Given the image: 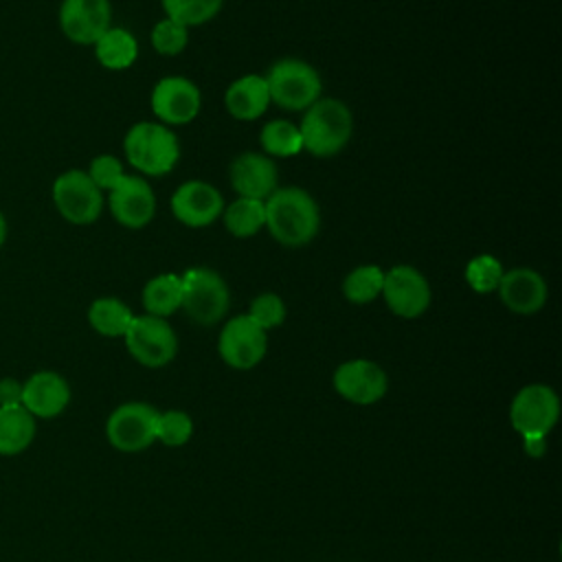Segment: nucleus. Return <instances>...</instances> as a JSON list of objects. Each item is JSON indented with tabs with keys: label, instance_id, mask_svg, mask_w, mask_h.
Here are the masks:
<instances>
[{
	"label": "nucleus",
	"instance_id": "obj_1",
	"mask_svg": "<svg viewBox=\"0 0 562 562\" xmlns=\"http://www.w3.org/2000/svg\"><path fill=\"white\" fill-rule=\"evenodd\" d=\"M266 228L272 239L288 248L310 244L321 228L316 200L301 187H279L266 202Z\"/></svg>",
	"mask_w": 562,
	"mask_h": 562
},
{
	"label": "nucleus",
	"instance_id": "obj_9",
	"mask_svg": "<svg viewBox=\"0 0 562 562\" xmlns=\"http://www.w3.org/2000/svg\"><path fill=\"white\" fill-rule=\"evenodd\" d=\"M386 307L400 318L422 316L432 299L430 283L422 270L408 263H397L384 270L382 294Z\"/></svg>",
	"mask_w": 562,
	"mask_h": 562
},
{
	"label": "nucleus",
	"instance_id": "obj_34",
	"mask_svg": "<svg viewBox=\"0 0 562 562\" xmlns=\"http://www.w3.org/2000/svg\"><path fill=\"white\" fill-rule=\"evenodd\" d=\"M22 402V382L15 378L0 380V406H15Z\"/></svg>",
	"mask_w": 562,
	"mask_h": 562
},
{
	"label": "nucleus",
	"instance_id": "obj_3",
	"mask_svg": "<svg viewBox=\"0 0 562 562\" xmlns=\"http://www.w3.org/2000/svg\"><path fill=\"white\" fill-rule=\"evenodd\" d=\"M123 154L136 171L158 178L167 176L176 167L180 158V143L167 125L138 121L125 132Z\"/></svg>",
	"mask_w": 562,
	"mask_h": 562
},
{
	"label": "nucleus",
	"instance_id": "obj_2",
	"mask_svg": "<svg viewBox=\"0 0 562 562\" xmlns=\"http://www.w3.org/2000/svg\"><path fill=\"white\" fill-rule=\"evenodd\" d=\"M299 132L303 151L316 158H331L351 140L353 114L345 101L336 97H321L305 110Z\"/></svg>",
	"mask_w": 562,
	"mask_h": 562
},
{
	"label": "nucleus",
	"instance_id": "obj_14",
	"mask_svg": "<svg viewBox=\"0 0 562 562\" xmlns=\"http://www.w3.org/2000/svg\"><path fill=\"white\" fill-rule=\"evenodd\" d=\"M108 209L121 226L130 231L145 228L156 215L154 189L145 178L125 173L123 180L108 191Z\"/></svg>",
	"mask_w": 562,
	"mask_h": 562
},
{
	"label": "nucleus",
	"instance_id": "obj_6",
	"mask_svg": "<svg viewBox=\"0 0 562 562\" xmlns=\"http://www.w3.org/2000/svg\"><path fill=\"white\" fill-rule=\"evenodd\" d=\"M57 213L72 226H90L103 213V191L83 169L61 171L50 189Z\"/></svg>",
	"mask_w": 562,
	"mask_h": 562
},
{
	"label": "nucleus",
	"instance_id": "obj_20",
	"mask_svg": "<svg viewBox=\"0 0 562 562\" xmlns=\"http://www.w3.org/2000/svg\"><path fill=\"white\" fill-rule=\"evenodd\" d=\"M270 103L266 77L257 72L237 77L224 92V105L237 121H257L266 114Z\"/></svg>",
	"mask_w": 562,
	"mask_h": 562
},
{
	"label": "nucleus",
	"instance_id": "obj_27",
	"mask_svg": "<svg viewBox=\"0 0 562 562\" xmlns=\"http://www.w3.org/2000/svg\"><path fill=\"white\" fill-rule=\"evenodd\" d=\"M382 283H384V270L375 263H362L349 270L347 277L342 279V296L349 303L367 305L382 294Z\"/></svg>",
	"mask_w": 562,
	"mask_h": 562
},
{
	"label": "nucleus",
	"instance_id": "obj_11",
	"mask_svg": "<svg viewBox=\"0 0 562 562\" xmlns=\"http://www.w3.org/2000/svg\"><path fill=\"white\" fill-rule=\"evenodd\" d=\"M217 351L231 369L248 371L263 360L268 351V331L257 327L246 314L233 316L220 331Z\"/></svg>",
	"mask_w": 562,
	"mask_h": 562
},
{
	"label": "nucleus",
	"instance_id": "obj_23",
	"mask_svg": "<svg viewBox=\"0 0 562 562\" xmlns=\"http://www.w3.org/2000/svg\"><path fill=\"white\" fill-rule=\"evenodd\" d=\"M92 46L97 61L108 70H125L138 57V42L123 26H110Z\"/></svg>",
	"mask_w": 562,
	"mask_h": 562
},
{
	"label": "nucleus",
	"instance_id": "obj_30",
	"mask_svg": "<svg viewBox=\"0 0 562 562\" xmlns=\"http://www.w3.org/2000/svg\"><path fill=\"white\" fill-rule=\"evenodd\" d=\"M149 42H151V48L158 53V55H165V57H173V55H180L187 44H189V29L171 18H162L154 24L151 29V35H149Z\"/></svg>",
	"mask_w": 562,
	"mask_h": 562
},
{
	"label": "nucleus",
	"instance_id": "obj_26",
	"mask_svg": "<svg viewBox=\"0 0 562 562\" xmlns=\"http://www.w3.org/2000/svg\"><path fill=\"white\" fill-rule=\"evenodd\" d=\"M259 145L266 156H277V158H292L303 151L299 125L285 119L268 121L259 132Z\"/></svg>",
	"mask_w": 562,
	"mask_h": 562
},
{
	"label": "nucleus",
	"instance_id": "obj_10",
	"mask_svg": "<svg viewBox=\"0 0 562 562\" xmlns=\"http://www.w3.org/2000/svg\"><path fill=\"white\" fill-rule=\"evenodd\" d=\"M158 411L145 402L116 406L105 422L108 441L121 452H138L156 441Z\"/></svg>",
	"mask_w": 562,
	"mask_h": 562
},
{
	"label": "nucleus",
	"instance_id": "obj_19",
	"mask_svg": "<svg viewBox=\"0 0 562 562\" xmlns=\"http://www.w3.org/2000/svg\"><path fill=\"white\" fill-rule=\"evenodd\" d=\"M70 402V386L57 371H35L22 382V406L33 417H57Z\"/></svg>",
	"mask_w": 562,
	"mask_h": 562
},
{
	"label": "nucleus",
	"instance_id": "obj_21",
	"mask_svg": "<svg viewBox=\"0 0 562 562\" xmlns=\"http://www.w3.org/2000/svg\"><path fill=\"white\" fill-rule=\"evenodd\" d=\"M35 439V417L22 406H0V454L24 452Z\"/></svg>",
	"mask_w": 562,
	"mask_h": 562
},
{
	"label": "nucleus",
	"instance_id": "obj_24",
	"mask_svg": "<svg viewBox=\"0 0 562 562\" xmlns=\"http://www.w3.org/2000/svg\"><path fill=\"white\" fill-rule=\"evenodd\" d=\"M132 318L130 305L116 296H99L88 307L90 327L105 338H123Z\"/></svg>",
	"mask_w": 562,
	"mask_h": 562
},
{
	"label": "nucleus",
	"instance_id": "obj_22",
	"mask_svg": "<svg viewBox=\"0 0 562 562\" xmlns=\"http://www.w3.org/2000/svg\"><path fill=\"white\" fill-rule=\"evenodd\" d=\"M140 301L145 307V314L167 318L182 305V277L176 272H162L151 277L143 292Z\"/></svg>",
	"mask_w": 562,
	"mask_h": 562
},
{
	"label": "nucleus",
	"instance_id": "obj_8",
	"mask_svg": "<svg viewBox=\"0 0 562 562\" xmlns=\"http://www.w3.org/2000/svg\"><path fill=\"white\" fill-rule=\"evenodd\" d=\"M560 415L558 393L547 384L522 386L509 404V422L520 437H547Z\"/></svg>",
	"mask_w": 562,
	"mask_h": 562
},
{
	"label": "nucleus",
	"instance_id": "obj_31",
	"mask_svg": "<svg viewBox=\"0 0 562 562\" xmlns=\"http://www.w3.org/2000/svg\"><path fill=\"white\" fill-rule=\"evenodd\" d=\"M285 314H288V310H285V303H283V299H281L279 294H274V292H261V294H257V296L250 301V307H248V314H246V316H248L257 327H261L263 331H268V329H274V327L283 325Z\"/></svg>",
	"mask_w": 562,
	"mask_h": 562
},
{
	"label": "nucleus",
	"instance_id": "obj_35",
	"mask_svg": "<svg viewBox=\"0 0 562 562\" xmlns=\"http://www.w3.org/2000/svg\"><path fill=\"white\" fill-rule=\"evenodd\" d=\"M547 437H522V446H525V452L533 459L542 457L544 450H547Z\"/></svg>",
	"mask_w": 562,
	"mask_h": 562
},
{
	"label": "nucleus",
	"instance_id": "obj_12",
	"mask_svg": "<svg viewBox=\"0 0 562 562\" xmlns=\"http://www.w3.org/2000/svg\"><path fill=\"white\" fill-rule=\"evenodd\" d=\"M149 105L158 123L187 125L200 114L202 94L191 79L182 75H169L154 86Z\"/></svg>",
	"mask_w": 562,
	"mask_h": 562
},
{
	"label": "nucleus",
	"instance_id": "obj_25",
	"mask_svg": "<svg viewBox=\"0 0 562 562\" xmlns=\"http://www.w3.org/2000/svg\"><path fill=\"white\" fill-rule=\"evenodd\" d=\"M224 228L237 237L248 239L255 237L261 228H266V206L263 200L252 198H237L222 211Z\"/></svg>",
	"mask_w": 562,
	"mask_h": 562
},
{
	"label": "nucleus",
	"instance_id": "obj_33",
	"mask_svg": "<svg viewBox=\"0 0 562 562\" xmlns=\"http://www.w3.org/2000/svg\"><path fill=\"white\" fill-rule=\"evenodd\" d=\"M88 178L101 189V191H112L125 176L123 162L121 158L112 156V154H99L90 160L88 169H86Z\"/></svg>",
	"mask_w": 562,
	"mask_h": 562
},
{
	"label": "nucleus",
	"instance_id": "obj_36",
	"mask_svg": "<svg viewBox=\"0 0 562 562\" xmlns=\"http://www.w3.org/2000/svg\"><path fill=\"white\" fill-rule=\"evenodd\" d=\"M7 235H9V224H7V217H4V213H2V209H0V248H2L4 241H7Z\"/></svg>",
	"mask_w": 562,
	"mask_h": 562
},
{
	"label": "nucleus",
	"instance_id": "obj_7",
	"mask_svg": "<svg viewBox=\"0 0 562 562\" xmlns=\"http://www.w3.org/2000/svg\"><path fill=\"white\" fill-rule=\"evenodd\" d=\"M125 347L130 356L149 369H160L169 364L178 353V336L167 318L151 314L134 316L125 336Z\"/></svg>",
	"mask_w": 562,
	"mask_h": 562
},
{
	"label": "nucleus",
	"instance_id": "obj_17",
	"mask_svg": "<svg viewBox=\"0 0 562 562\" xmlns=\"http://www.w3.org/2000/svg\"><path fill=\"white\" fill-rule=\"evenodd\" d=\"M228 180L237 198L268 200L279 189V171L270 156L259 151L239 154L228 167Z\"/></svg>",
	"mask_w": 562,
	"mask_h": 562
},
{
	"label": "nucleus",
	"instance_id": "obj_15",
	"mask_svg": "<svg viewBox=\"0 0 562 562\" xmlns=\"http://www.w3.org/2000/svg\"><path fill=\"white\" fill-rule=\"evenodd\" d=\"M169 209L182 226L204 228L222 217L224 198L211 182L187 180L173 191Z\"/></svg>",
	"mask_w": 562,
	"mask_h": 562
},
{
	"label": "nucleus",
	"instance_id": "obj_29",
	"mask_svg": "<svg viewBox=\"0 0 562 562\" xmlns=\"http://www.w3.org/2000/svg\"><path fill=\"white\" fill-rule=\"evenodd\" d=\"M503 263L494 257V255H476L465 263V283L470 285V290H474L476 294H490L498 290V283L503 279Z\"/></svg>",
	"mask_w": 562,
	"mask_h": 562
},
{
	"label": "nucleus",
	"instance_id": "obj_5",
	"mask_svg": "<svg viewBox=\"0 0 562 562\" xmlns=\"http://www.w3.org/2000/svg\"><path fill=\"white\" fill-rule=\"evenodd\" d=\"M182 305L184 314L198 325L220 323L231 305V290L220 272L206 266L187 268L182 274Z\"/></svg>",
	"mask_w": 562,
	"mask_h": 562
},
{
	"label": "nucleus",
	"instance_id": "obj_32",
	"mask_svg": "<svg viewBox=\"0 0 562 562\" xmlns=\"http://www.w3.org/2000/svg\"><path fill=\"white\" fill-rule=\"evenodd\" d=\"M193 435V419L184 411H165L156 417V439L165 446H184Z\"/></svg>",
	"mask_w": 562,
	"mask_h": 562
},
{
	"label": "nucleus",
	"instance_id": "obj_4",
	"mask_svg": "<svg viewBox=\"0 0 562 562\" xmlns=\"http://www.w3.org/2000/svg\"><path fill=\"white\" fill-rule=\"evenodd\" d=\"M263 77L270 101L288 112H305L321 99L323 92L318 70L299 57H283L274 61Z\"/></svg>",
	"mask_w": 562,
	"mask_h": 562
},
{
	"label": "nucleus",
	"instance_id": "obj_16",
	"mask_svg": "<svg viewBox=\"0 0 562 562\" xmlns=\"http://www.w3.org/2000/svg\"><path fill=\"white\" fill-rule=\"evenodd\" d=\"M334 389L351 404L367 406L375 404L386 395L389 378L378 362L356 358L338 364V369L334 371Z\"/></svg>",
	"mask_w": 562,
	"mask_h": 562
},
{
	"label": "nucleus",
	"instance_id": "obj_18",
	"mask_svg": "<svg viewBox=\"0 0 562 562\" xmlns=\"http://www.w3.org/2000/svg\"><path fill=\"white\" fill-rule=\"evenodd\" d=\"M498 299L501 303L514 314H536L544 307L549 299V285L544 277L527 266H518L503 272L498 283Z\"/></svg>",
	"mask_w": 562,
	"mask_h": 562
},
{
	"label": "nucleus",
	"instance_id": "obj_13",
	"mask_svg": "<svg viewBox=\"0 0 562 562\" xmlns=\"http://www.w3.org/2000/svg\"><path fill=\"white\" fill-rule=\"evenodd\" d=\"M57 20L66 40L92 46L112 26V4L110 0H61Z\"/></svg>",
	"mask_w": 562,
	"mask_h": 562
},
{
	"label": "nucleus",
	"instance_id": "obj_28",
	"mask_svg": "<svg viewBox=\"0 0 562 562\" xmlns=\"http://www.w3.org/2000/svg\"><path fill=\"white\" fill-rule=\"evenodd\" d=\"M160 4L167 18L191 29L213 20L222 11L224 0H160Z\"/></svg>",
	"mask_w": 562,
	"mask_h": 562
}]
</instances>
